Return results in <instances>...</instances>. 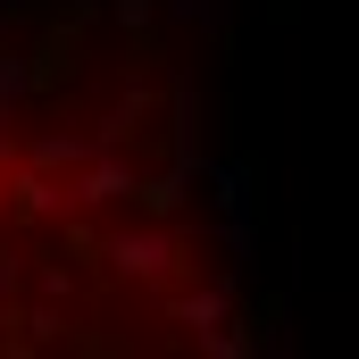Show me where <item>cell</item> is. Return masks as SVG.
<instances>
[{
  "mask_svg": "<svg viewBox=\"0 0 359 359\" xmlns=\"http://www.w3.org/2000/svg\"><path fill=\"white\" fill-rule=\"evenodd\" d=\"M243 292L192 184L126 126L0 100V351H243Z\"/></svg>",
  "mask_w": 359,
  "mask_h": 359,
  "instance_id": "6da1fadb",
  "label": "cell"
}]
</instances>
